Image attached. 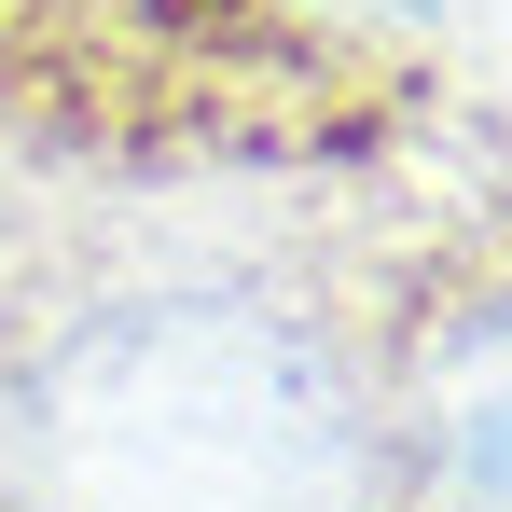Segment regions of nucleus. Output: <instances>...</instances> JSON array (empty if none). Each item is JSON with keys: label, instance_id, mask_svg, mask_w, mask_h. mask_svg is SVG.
I'll return each mask as SVG.
<instances>
[{"label": "nucleus", "instance_id": "2", "mask_svg": "<svg viewBox=\"0 0 512 512\" xmlns=\"http://www.w3.org/2000/svg\"><path fill=\"white\" fill-rule=\"evenodd\" d=\"M429 471H443L457 512H512V319L443 360V388H429Z\"/></svg>", "mask_w": 512, "mask_h": 512}, {"label": "nucleus", "instance_id": "1", "mask_svg": "<svg viewBox=\"0 0 512 512\" xmlns=\"http://www.w3.org/2000/svg\"><path fill=\"white\" fill-rule=\"evenodd\" d=\"M14 512H360V402L277 305H111L14 402Z\"/></svg>", "mask_w": 512, "mask_h": 512}]
</instances>
